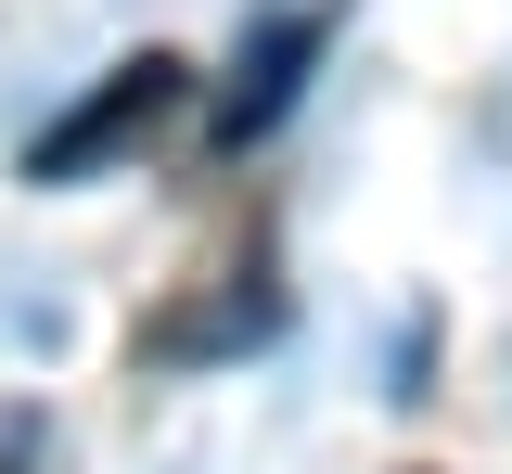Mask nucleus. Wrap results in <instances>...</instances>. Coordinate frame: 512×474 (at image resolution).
I'll list each match as a JSON object with an SVG mask.
<instances>
[{
    "mask_svg": "<svg viewBox=\"0 0 512 474\" xmlns=\"http://www.w3.org/2000/svg\"><path fill=\"white\" fill-rule=\"evenodd\" d=\"M320 39H333V13H269V26H244V52H231L218 103H205V141L244 154L256 129H282L295 90H308V65H320Z\"/></svg>",
    "mask_w": 512,
    "mask_h": 474,
    "instance_id": "2",
    "label": "nucleus"
},
{
    "mask_svg": "<svg viewBox=\"0 0 512 474\" xmlns=\"http://www.w3.org/2000/svg\"><path fill=\"white\" fill-rule=\"evenodd\" d=\"M180 103H192V65H180V52H128V65L103 77V90H90L77 116H52V129L26 141V180H39V193H64V180L116 167V154H141V141L167 129Z\"/></svg>",
    "mask_w": 512,
    "mask_h": 474,
    "instance_id": "1",
    "label": "nucleus"
}]
</instances>
